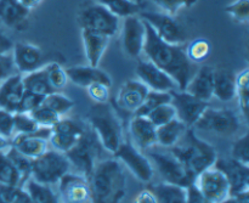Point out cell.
<instances>
[{"label": "cell", "instance_id": "1", "mask_svg": "<svg viewBox=\"0 0 249 203\" xmlns=\"http://www.w3.org/2000/svg\"><path fill=\"white\" fill-rule=\"evenodd\" d=\"M145 24L146 38L142 53L150 62L168 73L180 90H184L196 71L194 63L187 58L181 45H173L162 40L146 22Z\"/></svg>", "mask_w": 249, "mask_h": 203}, {"label": "cell", "instance_id": "41", "mask_svg": "<svg viewBox=\"0 0 249 203\" xmlns=\"http://www.w3.org/2000/svg\"><path fill=\"white\" fill-rule=\"evenodd\" d=\"M31 116L36 122L39 127H45V128H53L62 117L55 111H53L49 107L44 106L43 104L36 107L34 111L31 112Z\"/></svg>", "mask_w": 249, "mask_h": 203}, {"label": "cell", "instance_id": "10", "mask_svg": "<svg viewBox=\"0 0 249 203\" xmlns=\"http://www.w3.org/2000/svg\"><path fill=\"white\" fill-rule=\"evenodd\" d=\"M139 16L155 31L162 40L173 45H182L187 40V33L184 26L167 12L142 11Z\"/></svg>", "mask_w": 249, "mask_h": 203}, {"label": "cell", "instance_id": "6", "mask_svg": "<svg viewBox=\"0 0 249 203\" xmlns=\"http://www.w3.org/2000/svg\"><path fill=\"white\" fill-rule=\"evenodd\" d=\"M148 160L162 178L163 183L178 185L181 187H189L194 185L195 177L186 169L181 161L170 151V148H162V150L152 148L147 153Z\"/></svg>", "mask_w": 249, "mask_h": 203}, {"label": "cell", "instance_id": "39", "mask_svg": "<svg viewBox=\"0 0 249 203\" xmlns=\"http://www.w3.org/2000/svg\"><path fill=\"white\" fill-rule=\"evenodd\" d=\"M170 101H172V94H170V92H152V90H150L147 96H146V99L143 100L142 105L136 110L134 116L146 117L152 110H155L156 107L160 106V105L169 104Z\"/></svg>", "mask_w": 249, "mask_h": 203}, {"label": "cell", "instance_id": "49", "mask_svg": "<svg viewBox=\"0 0 249 203\" xmlns=\"http://www.w3.org/2000/svg\"><path fill=\"white\" fill-rule=\"evenodd\" d=\"M44 97L39 96V95L33 94L31 92H27L24 89L23 96H22L21 104H19V110L18 112H23V113H31L32 111L36 109L38 106H40L41 102H43Z\"/></svg>", "mask_w": 249, "mask_h": 203}, {"label": "cell", "instance_id": "40", "mask_svg": "<svg viewBox=\"0 0 249 203\" xmlns=\"http://www.w3.org/2000/svg\"><path fill=\"white\" fill-rule=\"evenodd\" d=\"M7 157L10 158V161L12 162V165L15 166V168L17 169L18 174L21 175L22 183H26L27 180L31 178V172H32V160L31 158L26 157L24 155H22L21 152L16 150L15 148H12L11 145L5 150Z\"/></svg>", "mask_w": 249, "mask_h": 203}, {"label": "cell", "instance_id": "2", "mask_svg": "<svg viewBox=\"0 0 249 203\" xmlns=\"http://www.w3.org/2000/svg\"><path fill=\"white\" fill-rule=\"evenodd\" d=\"M88 182L94 203H121L125 197L126 175L116 158L99 161Z\"/></svg>", "mask_w": 249, "mask_h": 203}, {"label": "cell", "instance_id": "33", "mask_svg": "<svg viewBox=\"0 0 249 203\" xmlns=\"http://www.w3.org/2000/svg\"><path fill=\"white\" fill-rule=\"evenodd\" d=\"M96 2L106 7L118 18H125L141 12V5L136 4L133 0H96Z\"/></svg>", "mask_w": 249, "mask_h": 203}, {"label": "cell", "instance_id": "58", "mask_svg": "<svg viewBox=\"0 0 249 203\" xmlns=\"http://www.w3.org/2000/svg\"><path fill=\"white\" fill-rule=\"evenodd\" d=\"M220 203H238V201L237 199H236L235 195H230V196L226 197V199L224 200V201H221Z\"/></svg>", "mask_w": 249, "mask_h": 203}, {"label": "cell", "instance_id": "45", "mask_svg": "<svg viewBox=\"0 0 249 203\" xmlns=\"http://www.w3.org/2000/svg\"><path fill=\"white\" fill-rule=\"evenodd\" d=\"M230 157L238 161V162L243 163V165H249V139L247 133L240 136L232 144Z\"/></svg>", "mask_w": 249, "mask_h": 203}, {"label": "cell", "instance_id": "4", "mask_svg": "<svg viewBox=\"0 0 249 203\" xmlns=\"http://www.w3.org/2000/svg\"><path fill=\"white\" fill-rule=\"evenodd\" d=\"M88 122L104 150L113 155L123 143V127L113 110L107 104L99 105L90 112Z\"/></svg>", "mask_w": 249, "mask_h": 203}, {"label": "cell", "instance_id": "3", "mask_svg": "<svg viewBox=\"0 0 249 203\" xmlns=\"http://www.w3.org/2000/svg\"><path fill=\"white\" fill-rule=\"evenodd\" d=\"M195 178L203 170L213 167L218 155L213 146L198 138L194 128H187L179 143L170 148Z\"/></svg>", "mask_w": 249, "mask_h": 203}, {"label": "cell", "instance_id": "32", "mask_svg": "<svg viewBox=\"0 0 249 203\" xmlns=\"http://www.w3.org/2000/svg\"><path fill=\"white\" fill-rule=\"evenodd\" d=\"M23 85L24 89H26L27 92H33V94L39 95V96L43 97H45L46 95L53 92L50 84H49L48 79H46V75L43 67L38 71H34V72L24 74Z\"/></svg>", "mask_w": 249, "mask_h": 203}, {"label": "cell", "instance_id": "38", "mask_svg": "<svg viewBox=\"0 0 249 203\" xmlns=\"http://www.w3.org/2000/svg\"><path fill=\"white\" fill-rule=\"evenodd\" d=\"M212 51V45L208 40L202 38H197L192 40L185 49L187 58L192 63H203L209 57Z\"/></svg>", "mask_w": 249, "mask_h": 203}, {"label": "cell", "instance_id": "43", "mask_svg": "<svg viewBox=\"0 0 249 203\" xmlns=\"http://www.w3.org/2000/svg\"><path fill=\"white\" fill-rule=\"evenodd\" d=\"M225 12L237 23H248L249 0H233L226 5Z\"/></svg>", "mask_w": 249, "mask_h": 203}, {"label": "cell", "instance_id": "59", "mask_svg": "<svg viewBox=\"0 0 249 203\" xmlns=\"http://www.w3.org/2000/svg\"><path fill=\"white\" fill-rule=\"evenodd\" d=\"M133 1H135L136 4H139V5H142V2L145 1V0H133Z\"/></svg>", "mask_w": 249, "mask_h": 203}, {"label": "cell", "instance_id": "14", "mask_svg": "<svg viewBox=\"0 0 249 203\" xmlns=\"http://www.w3.org/2000/svg\"><path fill=\"white\" fill-rule=\"evenodd\" d=\"M170 94H172L170 104L174 107L177 118L182 122L187 128H194L199 117L209 106L208 102L192 96L185 90H180V92L174 90Z\"/></svg>", "mask_w": 249, "mask_h": 203}, {"label": "cell", "instance_id": "36", "mask_svg": "<svg viewBox=\"0 0 249 203\" xmlns=\"http://www.w3.org/2000/svg\"><path fill=\"white\" fill-rule=\"evenodd\" d=\"M0 184L23 186L21 175L18 174L5 151H0Z\"/></svg>", "mask_w": 249, "mask_h": 203}, {"label": "cell", "instance_id": "31", "mask_svg": "<svg viewBox=\"0 0 249 203\" xmlns=\"http://www.w3.org/2000/svg\"><path fill=\"white\" fill-rule=\"evenodd\" d=\"M23 187L34 203H60L58 192H56L51 185L40 184L29 178L23 184Z\"/></svg>", "mask_w": 249, "mask_h": 203}, {"label": "cell", "instance_id": "22", "mask_svg": "<svg viewBox=\"0 0 249 203\" xmlns=\"http://www.w3.org/2000/svg\"><path fill=\"white\" fill-rule=\"evenodd\" d=\"M157 127L147 117L134 116L129 123L131 143L141 151L150 150L157 145Z\"/></svg>", "mask_w": 249, "mask_h": 203}, {"label": "cell", "instance_id": "56", "mask_svg": "<svg viewBox=\"0 0 249 203\" xmlns=\"http://www.w3.org/2000/svg\"><path fill=\"white\" fill-rule=\"evenodd\" d=\"M235 196L236 199H237L238 203H249V190L235 194Z\"/></svg>", "mask_w": 249, "mask_h": 203}, {"label": "cell", "instance_id": "20", "mask_svg": "<svg viewBox=\"0 0 249 203\" xmlns=\"http://www.w3.org/2000/svg\"><path fill=\"white\" fill-rule=\"evenodd\" d=\"M214 167L228 179L231 195L249 190V167L247 165H243L232 157H218Z\"/></svg>", "mask_w": 249, "mask_h": 203}, {"label": "cell", "instance_id": "48", "mask_svg": "<svg viewBox=\"0 0 249 203\" xmlns=\"http://www.w3.org/2000/svg\"><path fill=\"white\" fill-rule=\"evenodd\" d=\"M0 135L10 141L15 135L14 113H10L2 109H0Z\"/></svg>", "mask_w": 249, "mask_h": 203}, {"label": "cell", "instance_id": "35", "mask_svg": "<svg viewBox=\"0 0 249 203\" xmlns=\"http://www.w3.org/2000/svg\"><path fill=\"white\" fill-rule=\"evenodd\" d=\"M46 79L53 92H61L68 83V75L65 68L57 62H48L43 66Z\"/></svg>", "mask_w": 249, "mask_h": 203}, {"label": "cell", "instance_id": "8", "mask_svg": "<svg viewBox=\"0 0 249 203\" xmlns=\"http://www.w3.org/2000/svg\"><path fill=\"white\" fill-rule=\"evenodd\" d=\"M78 22L82 29L96 32L108 38H113L121 29V18L114 16L99 2L89 4L80 10Z\"/></svg>", "mask_w": 249, "mask_h": 203}, {"label": "cell", "instance_id": "51", "mask_svg": "<svg viewBox=\"0 0 249 203\" xmlns=\"http://www.w3.org/2000/svg\"><path fill=\"white\" fill-rule=\"evenodd\" d=\"M7 203H34L23 186H15Z\"/></svg>", "mask_w": 249, "mask_h": 203}, {"label": "cell", "instance_id": "44", "mask_svg": "<svg viewBox=\"0 0 249 203\" xmlns=\"http://www.w3.org/2000/svg\"><path fill=\"white\" fill-rule=\"evenodd\" d=\"M14 127L15 134H29L39 129V126L31 113H23V112H17L14 114Z\"/></svg>", "mask_w": 249, "mask_h": 203}, {"label": "cell", "instance_id": "29", "mask_svg": "<svg viewBox=\"0 0 249 203\" xmlns=\"http://www.w3.org/2000/svg\"><path fill=\"white\" fill-rule=\"evenodd\" d=\"M187 130V127L178 118L157 127V145L164 148H172L173 146L179 143L180 139L184 136L185 131Z\"/></svg>", "mask_w": 249, "mask_h": 203}, {"label": "cell", "instance_id": "24", "mask_svg": "<svg viewBox=\"0 0 249 203\" xmlns=\"http://www.w3.org/2000/svg\"><path fill=\"white\" fill-rule=\"evenodd\" d=\"M148 88L140 80H128L119 89L117 95V105L122 110L130 113H135L136 110L142 105L148 94Z\"/></svg>", "mask_w": 249, "mask_h": 203}, {"label": "cell", "instance_id": "13", "mask_svg": "<svg viewBox=\"0 0 249 203\" xmlns=\"http://www.w3.org/2000/svg\"><path fill=\"white\" fill-rule=\"evenodd\" d=\"M84 124L72 118L62 117L55 126L51 128V135L49 144L53 150L66 153L78 143L80 136L84 133Z\"/></svg>", "mask_w": 249, "mask_h": 203}, {"label": "cell", "instance_id": "27", "mask_svg": "<svg viewBox=\"0 0 249 203\" xmlns=\"http://www.w3.org/2000/svg\"><path fill=\"white\" fill-rule=\"evenodd\" d=\"M82 40L84 46L85 57L88 60V65L92 67H99L111 38L96 32L82 29Z\"/></svg>", "mask_w": 249, "mask_h": 203}, {"label": "cell", "instance_id": "57", "mask_svg": "<svg viewBox=\"0 0 249 203\" xmlns=\"http://www.w3.org/2000/svg\"><path fill=\"white\" fill-rule=\"evenodd\" d=\"M10 145H11L10 140H7V139L2 138V136L0 135V151H5Z\"/></svg>", "mask_w": 249, "mask_h": 203}, {"label": "cell", "instance_id": "42", "mask_svg": "<svg viewBox=\"0 0 249 203\" xmlns=\"http://www.w3.org/2000/svg\"><path fill=\"white\" fill-rule=\"evenodd\" d=\"M146 117L152 122L153 126L160 127L163 124L168 123V122L173 121L174 118H177V113H175V110L173 107V105L169 102V104H164L156 107Z\"/></svg>", "mask_w": 249, "mask_h": 203}, {"label": "cell", "instance_id": "28", "mask_svg": "<svg viewBox=\"0 0 249 203\" xmlns=\"http://www.w3.org/2000/svg\"><path fill=\"white\" fill-rule=\"evenodd\" d=\"M213 96L221 102H229L236 97L235 75L226 70H214Z\"/></svg>", "mask_w": 249, "mask_h": 203}, {"label": "cell", "instance_id": "30", "mask_svg": "<svg viewBox=\"0 0 249 203\" xmlns=\"http://www.w3.org/2000/svg\"><path fill=\"white\" fill-rule=\"evenodd\" d=\"M157 203H187V189L178 185L160 183L150 186Z\"/></svg>", "mask_w": 249, "mask_h": 203}, {"label": "cell", "instance_id": "17", "mask_svg": "<svg viewBox=\"0 0 249 203\" xmlns=\"http://www.w3.org/2000/svg\"><path fill=\"white\" fill-rule=\"evenodd\" d=\"M51 128L39 127L38 130L29 134H15L11 139V146L31 160H36L49 150V138Z\"/></svg>", "mask_w": 249, "mask_h": 203}, {"label": "cell", "instance_id": "46", "mask_svg": "<svg viewBox=\"0 0 249 203\" xmlns=\"http://www.w3.org/2000/svg\"><path fill=\"white\" fill-rule=\"evenodd\" d=\"M160 9L163 10V12L175 16L180 10L192 7L197 4L198 0H152Z\"/></svg>", "mask_w": 249, "mask_h": 203}, {"label": "cell", "instance_id": "23", "mask_svg": "<svg viewBox=\"0 0 249 203\" xmlns=\"http://www.w3.org/2000/svg\"><path fill=\"white\" fill-rule=\"evenodd\" d=\"M23 92V75L19 73L10 75L0 85V109L10 112V113H17Z\"/></svg>", "mask_w": 249, "mask_h": 203}, {"label": "cell", "instance_id": "54", "mask_svg": "<svg viewBox=\"0 0 249 203\" xmlns=\"http://www.w3.org/2000/svg\"><path fill=\"white\" fill-rule=\"evenodd\" d=\"M187 203H212L207 199H204L201 194L196 190L194 185L187 187Z\"/></svg>", "mask_w": 249, "mask_h": 203}, {"label": "cell", "instance_id": "52", "mask_svg": "<svg viewBox=\"0 0 249 203\" xmlns=\"http://www.w3.org/2000/svg\"><path fill=\"white\" fill-rule=\"evenodd\" d=\"M131 203H157V200H156L155 194L150 189H146L138 192Z\"/></svg>", "mask_w": 249, "mask_h": 203}, {"label": "cell", "instance_id": "11", "mask_svg": "<svg viewBox=\"0 0 249 203\" xmlns=\"http://www.w3.org/2000/svg\"><path fill=\"white\" fill-rule=\"evenodd\" d=\"M114 158L123 167L128 168L131 174L142 183H150L155 175V169L147 156L139 150L131 141H123L113 153Z\"/></svg>", "mask_w": 249, "mask_h": 203}, {"label": "cell", "instance_id": "26", "mask_svg": "<svg viewBox=\"0 0 249 203\" xmlns=\"http://www.w3.org/2000/svg\"><path fill=\"white\" fill-rule=\"evenodd\" d=\"M68 75V80L73 84L80 88H88L92 83H104V84L111 87L112 79L107 72L99 67L92 66H73L66 70Z\"/></svg>", "mask_w": 249, "mask_h": 203}, {"label": "cell", "instance_id": "50", "mask_svg": "<svg viewBox=\"0 0 249 203\" xmlns=\"http://www.w3.org/2000/svg\"><path fill=\"white\" fill-rule=\"evenodd\" d=\"M15 73H17V71L15 68L11 53L0 54V85Z\"/></svg>", "mask_w": 249, "mask_h": 203}, {"label": "cell", "instance_id": "5", "mask_svg": "<svg viewBox=\"0 0 249 203\" xmlns=\"http://www.w3.org/2000/svg\"><path fill=\"white\" fill-rule=\"evenodd\" d=\"M102 151H104V148L101 143L94 130L88 124L78 143L65 155L70 161L71 170L88 179L94 170L96 163L101 161L100 157H101Z\"/></svg>", "mask_w": 249, "mask_h": 203}, {"label": "cell", "instance_id": "7", "mask_svg": "<svg viewBox=\"0 0 249 203\" xmlns=\"http://www.w3.org/2000/svg\"><path fill=\"white\" fill-rule=\"evenodd\" d=\"M71 170L70 161L65 153L56 150H48L45 153L32 160L31 178L40 184L57 185L60 180Z\"/></svg>", "mask_w": 249, "mask_h": 203}, {"label": "cell", "instance_id": "19", "mask_svg": "<svg viewBox=\"0 0 249 203\" xmlns=\"http://www.w3.org/2000/svg\"><path fill=\"white\" fill-rule=\"evenodd\" d=\"M136 77L152 92H172L177 89V83L164 71L150 61H140L136 66Z\"/></svg>", "mask_w": 249, "mask_h": 203}, {"label": "cell", "instance_id": "55", "mask_svg": "<svg viewBox=\"0 0 249 203\" xmlns=\"http://www.w3.org/2000/svg\"><path fill=\"white\" fill-rule=\"evenodd\" d=\"M19 1H21L24 6L28 7V9L32 11L33 9L38 7L39 5L44 1V0H19Z\"/></svg>", "mask_w": 249, "mask_h": 203}, {"label": "cell", "instance_id": "16", "mask_svg": "<svg viewBox=\"0 0 249 203\" xmlns=\"http://www.w3.org/2000/svg\"><path fill=\"white\" fill-rule=\"evenodd\" d=\"M146 38V24L139 15L125 17L122 26V46L129 57L136 58L142 54Z\"/></svg>", "mask_w": 249, "mask_h": 203}, {"label": "cell", "instance_id": "47", "mask_svg": "<svg viewBox=\"0 0 249 203\" xmlns=\"http://www.w3.org/2000/svg\"><path fill=\"white\" fill-rule=\"evenodd\" d=\"M109 88L111 87L104 83H92L85 89L92 101L96 102L97 105H104L107 104L109 100Z\"/></svg>", "mask_w": 249, "mask_h": 203}, {"label": "cell", "instance_id": "12", "mask_svg": "<svg viewBox=\"0 0 249 203\" xmlns=\"http://www.w3.org/2000/svg\"><path fill=\"white\" fill-rule=\"evenodd\" d=\"M194 186L204 199L212 203H220L231 195L228 179L214 166L195 178Z\"/></svg>", "mask_w": 249, "mask_h": 203}, {"label": "cell", "instance_id": "18", "mask_svg": "<svg viewBox=\"0 0 249 203\" xmlns=\"http://www.w3.org/2000/svg\"><path fill=\"white\" fill-rule=\"evenodd\" d=\"M11 56L17 73L22 75L40 70L46 63L41 49L32 43L19 41L14 44Z\"/></svg>", "mask_w": 249, "mask_h": 203}, {"label": "cell", "instance_id": "25", "mask_svg": "<svg viewBox=\"0 0 249 203\" xmlns=\"http://www.w3.org/2000/svg\"><path fill=\"white\" fill-rule=\"evenodd\" d=\"M213 75L214 68L203 66L195 71L194 75L184 90L202 101L209 102V100L213 97Z\"/></svg>", "mask_w": 249, "mask_h": 203}, {"label": "cell", "instance_id": "9", "mask_svg": "<svg viewBox=\"0 0 249 203\" xmlns=\"http://www.w3.org/2000/svg\"><path fill=\"white\" fill-rule=\"evenodd\" d=\"M195 128L220 136H231L238 133L241 121L232 110L208 106L195 124Z\"/></svg>", "mask_w": 249, "mask_h": 203}, {"label": "cell", "instance_id": "21", "mask_svg": "<svg viewBox=\"0 0 249 203\" xmlns=\"http://www.w3.org/2000/svg\"><path fill=\"white\" fill-rule=\"evenodd\" d=\"M31 10L19 0H0V22L17 32L26 31Z\"/></svg>", "mask_w": 249, "mask_h": 203}, {"label": "cell", "instance_id": "34", "mask_svg": "<svg viewBox=\"0 0 249 203\" xmlns=\"http://www.w3.org/2000/svg\"><path fill=\"white\" fill-rule=\"evenodd\" d=\"M236 83V97L238 99L241 114L246 121H248L249 113V71L245 68L242 72L235 77Z\"/></svg>", "mask_w": 249, "mask_h": 203}, {"label": "cell", "instance_id": "53", "mask_svg": "<svg viewBox=\"0 0 249 203\" xmlns=\"http://www.w3.org/2000/svg\"><path fill=\"white\" fill-rule=\"evenodd\" d=\"M12 48H14V41L0 28V54L11 53Z\"/></svg>", "mask_w": 249, "mask_h": 203}, {"label": "cell", "instance_id": "37", "mask_svg": "<svg viewBox=\"0 0 249 203\" xmlns=\"http://www.w3.org/2000/svg\"><path fill=\"white\" fill-rule=\"evenodd\" d=\"M41 104L55 111L61 117H65L74 107V101L68 96H66V95H63L61 92H53L51 94L46 95Z\"/></svg>", "mask_w": 249, "mask_h": 203}, {"label": "cell", "instance_id": "15", "mask_svg": "<svg viewBox=\"0 0 249 203\" xmlns=\"http://www.w3.org/2000/svg\"><path fill=\"white\" fill-rule=\"evenodd\" d=\"M57 185L60 203H94L89 182L83 175L70 172Z\"/></svg>", "mask_w": 249, "mask_h": 203}]
</instances>
